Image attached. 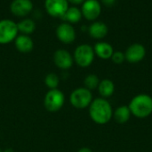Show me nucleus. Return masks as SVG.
<instances>
[{
	"label": "nucleus",
	"mask_w": 152,
	"mask_h": 152,
	"mask_svg": "<svg viewBox=\"0 0 152 152\" xmlns=\"http://www.w3.org/2000/svg\"><path fill=\"white\" fill-rule=\"evenodd\" d=\"M89 115L92 120L98 125H105L112 117L110 104L104 99H96L89 106Z\"/></svg>",
	"instance_id": "1"
},
{
	"label": "nucleus",
	"mask_w": 152,
	"mask_h": 152,
	"mask_svg": "<svg viewBox=\"0 0 152 152\" xmlns=\"http://www.w3.org/2000/svg\"><path fill=\"white\" fill-rule=\"evenodd\" d=\"M131 113L138 118H145L152 113V98L146 94L134 97L129 106Z\"/></svg>",
	"instance_id": "2"
},
{
	"label": "nucleus",
	"mask_w": 152,
	"mask_h": 152,
	"mask_svg": "<svg viewBox=\"0 0 152 152\" xmlns=\"http://www.w3.org/2000/svg\"><path fill=\"white\" fill-rule=\"evenodd\" d=\"M65 96L59 89L49 90L44 99V106L49 112H57L64 105Z\"/></svg>",
	"instance_id": "3"
},
{
	"label": "nucleus",
	"mask_w": 152,
	"mask_h": 152,
	"mask_svg": "<svg viewBox=\"0 0 152 152\" xmlns=\"http://www.w3.org/2000/svg\"><path fill=\"white\" fill-rule=\"evenodd\" d=\"M93 101V95L91 90L84 88H77L72 91L69 97L70 104L77 108V109H84L90 106Z\"/></svg>",
	"instance_id": "4"
},
{
	"label": "nucleus",
	"mask_w": 152,
	"mask_h": 152,
	"mask_svg": "<svg viewBox=\"0 0 152 152\" xmlns=\"http://www.w3.org/2000/svg\"><path fill=\"white\" fill-rule=\"evenodd\" d=\"M73 59L78 66L83 68L88 67L94 59V50L91 46L82 44L76 48Z\"/></svg>",
	"instance_id": "5"
},
{
	"label": "nucleus",
	"mask_w": 152,
	"mask_h": 152,
	"mask_svg": "<svg viewBox=\"0 0 152 152\" xmlns=\"http://www.w3.org/2000/svg\"><path fill=\"white\" fill-rule=\"evenodd\" d=\"M17 23L11 20L0 21V44L4 45L14 40L18 35Z\"/></svg>",
	"instance_id": "6"
},
{
	"label": "nucleus",
	"mask_w": 152,
	"mask_h": 152,
	"mask_svg": "<svg viewBox=\"0 0 152 152\" xmlns=\"http://www.w3.org/2000/svg\"><path fill=\"white\" fill-rule=\"evenodd\" d=\"M102 11V6L97 0H86L82 4V15L88 21L96 20Z\"/></svg>",
	"instance_id": "7"
},
{
	"label": "nucleus",
	"mask_w": 152,
	"mask_h": 152,
	"mask_svg": "<svg viewBox=\"0 0 152 152\" xmlns=\"http://www.w3.org/2000/svg\"><path fill=\"white\" fill-rule=\"evenodd\" d=\"M46 12L53 17H61L69 8L68 0H45Z\"/></svg>",
	"instance_id": "8"
},
{
	"label": "nucleus",
	"mask_w": 152,
	"mask_h": 152,
	"mask_svg": "<svg viewBox=\"0 0 152 152\" xmlns=\"http://www.w3.org/2000/svg\"><path fill=\"white\" fill-rule=\"evenodd\" d=\"M73 57L65 49H58L53 54V63L61 70H68L73 65Z\"/></svg>",
	"instance_id": "9"
},
{
	"label": "nucleus",
	"mask_w": 152,
	"mask_h": 152,
	"mask_svg": "<svg viewBox=\"0 0 152 152\" xmlns=\"http://www.w3.org/2000/svg\"><path fill=\"white\" fill-rule=\"evenodd\" d=\"M56 36L64 44H70L76 39V31L69 23H61L56 29Z\"/></svg>",
	"instance_id": "10"
},
{
	"label": "nucleus",
	"mask_w": 152,
	"mask_h": 152,
	"mask_svg": "<svg viewBox=\"0 0 152 152\" xmlns=\"http://www.w3.org/2000/svg\"><path fill=\"white\" fill-rule=\"evenodd\" d=\"M146 55V49L142 44H133L126 51L125 57L129 63H138L142 61Z\"/></svg>",
	"instance_id": "11"
},
{
	"label": "nucleus",
	"mask_w": 152,
	"mask_h": 152,
	"mask_svg": "<svg viewBox=\"0 0 152 152\" xmlns=\"http://www.w3.org/2000/svg\"><path fill=\"white\" fill-rule=\"evenodd\" d=\"M33 9V4L30 0H13L11 4V12L18 17L28 15Z\"/></svg>",
	"instance_id": "12"
},
{
	"label": "nucleus",
	"mask_w": 152,
	"mask_h": 152,
	"mask_svg": "<svg viewBox=\"0 0 152 152\" xmlns=\"http://www.w3.org/2000/svg\"><path fill=\"white\" fill-rule=\"evenodd\" d=\"M15 47L20 53H29L34 47L33 40L28 35H20L17 36L14 39Z\"/></svg>",
	"instance_id": "13"
},
{
	"label": "nucleus",
	"mask_w": 152,
	"mask_h": 152,
	"mask_svg": "<svg viewBox=\"0 0 152 152\" xmlns=\"http://www.w3.org/2000/svg\"><path fill=\"white\" fill-rule=\"evenodd\" d=\"M108 26L102 22H95L88 28L89 35L96 39H103L108 34Z\"/></svg>",
	"instance_id": "14"
},
{
	"label": "nucleus",
	"mask_w": 152,
	"mask_h": 152,
	"mask_svg": "<svg viewBox=\"0 0 152 152\" xmlns=\"http://www.w3.org/2000/svg\"><path fill=\"white\" fill-rule=\"evenodd\" d=\"M94 54H96L102 59L111 58V56L114 53L112 46L107 42L96 43L94 47Z\"/></svg>",
	"instance_id": "15"
},
{
	"label": "nucleus",
	"mask_w": 152,
	"mask_h": 152,
	"mask_svg": "<svg viewBox=\"0 0 152 152\" xmlns=\"http://www.w3.org/2000/svg\"><path fill=\"white\" fill-rule=\"evenodd\" d=\"M82 16L83 15H82L81 10L78 9L77 7L72 6V7L68 8L67 12L61 17V19L67 21L69 22H71V23H76L81 20Z\"/></svg>",
	"instance_id": "16"
},
{
	"label": "nucleus",
	"mask_w": 152,
	"mask_h": 152,
	"mask_svg": "<svg viewBox=\"0 0 152 152\" xmlns=\"http://www.w3.org/2000/svg\"><path fill=\"white\" fill-rule=\"evenodd\" d=\"M98 90L102 97L109 98L112 96L114 93V90H115L114 83L109 79L102 80V82H100V84L98 86Z\"/></svg>",
	"instance_id": "17"
},
{
	"label": "nucleus",
	"mask_w": 152,
	"mask_h": 152,
	"mask_svg": "<svg viewBox=\"0 0 152 152\" xmlns=\"http://www.w3.org/2000/svg\"><path fill=\"white\" fill-rule=\"evenodd\" d=\"M131 116V111L127 106H121L118 108L114 113V118L118 124L126 123Z\"/></svg>",
	"instance_id": "18"
},
{
	"label": "nucleus",
	"mask_w": 152,
	"mask_h": 152,
	"mask_svg": "<svg viewBox=\"0 0 152 152\" xmlns=\"http://www.w3.org/2000/svg\"><path fill=\"white\" fill-rule=\"evenodd\" d=\"M18 30L20 31L23 35H29L34 32L36 30V24L31 19H24L19 23H17Z\"/></svg>",
	"instance_id": "19"
},
{
	"label": "nucleus",
	"mask_w": 152,
	"mask_h": 152,
	"mask_svg": "<svg viewBox=\"0 0 152 152\" xmlns=\"http://www.w3.org/2000/svg\"><path fill=\"white\" fill-rule=\"evenodd\" d=\"M99 84H100V80H99L98 76L95 74H89L84 80L85 88L89 90L97 89Z\"/></svg>",
	"instance_id": "20"
},
{
	"label": "nucleus",
	"mask_w": 152,
	"mask_h": 152,
	"mask_svg": "<svg viewBox=\"0 0 152 152\" xmlns=\"http://www.w3.org/2000/svg\"><path fill=\"white\" fill-rule=\"evenodd\" d=\"M45 83L49 90L57 89V87L59 86V83H60V78L56 73H50L45 76Z\"/></svg>",
	"instance_id": "21"
},
{
	"label": "nucleus",
	"mask_w": 152,
	"mask_h": 152,
	"mask_svg": "<svg viewBox=\"0 0 152 152\" xmlns=\"http://www.w3.org/2000/svg\"><path fill=\"white\" fill-rule=\"evenodd\" d=\"M111 59L112 61L115 63V64H122L124 62V60L126 59L125 57V54L121 51H117V52H114L112 56H111Z\"/></svg>",
	"instance_id": "22"
},
{
	"label": "nucleus",
	"mask_w": 152,
	"mask_h": 152,
	"mask_svg": "<svg viewBox=\"0 0 152 152\" xmlns=\"http://www.w3.org/2000/svg\"><path fill=\"white\" fill-rule=\"evenodd\" d=\"M116 1L117 0H102V2L103 3V4L106 5V6H109V7L110 6H113L115 4Z\"/></svg>",
	"instance_id": "23"
},
{
	"label": "nucleus",
	"mask_w": 152,
	"mask_h": 152,
	"mask_svg": "<svg viewBox=\"0 0 152 152\" xmlns=\"http://www.w3.org/2000/svg\"><path fill=\"white\" fill-rule=\"evenodd\" d=\"M86 0H68V2L73 4H83Z\"/></svg>",
	"instance_id": "24"
},
{
	"label": "nucleus",
	"mask_w": 152,
	"mask_h": 152,
	"mask_svg": "<svg viewBox=\"0 0 152 152\" xmlns=\"http://www.w3.org/2000/svg\"><path fill=\"white\" fill-rule=\"evenodd\" d=\"M77 152H93L89 148H82V149H80L79 151Z\"/></svg>",
	"instance_id": "25"
},
{
	"label": "nucleus",
	"mask_w": 152,
	"mask_h": 152,
	"mask_svg": "<svg viewBox=\"0 0 152 152\" xmlns=\"http://www.w3.org/2000/svg\"><path fill=\"white\" fill-rule=\"evenodd\" d=\"M4 152H12V151L11 149H8V150H5Z\"/></svg>",
	"instance_id": "26"
},
{
	"label": "nucleus",
	"mask_w": 152,
	"mask_h": 152,
	"mask_svg": "<svg viewBox=\"0 0 152 152\" xmlns=\"http://www.w3.org/2000/svg\"><path fill=\"white\" fill-rule=\"evenodd\" d=\"M0 152H2V151H1V150H0Z\"/></svg>",
	"instance_id": "27"
}]
</instances>
